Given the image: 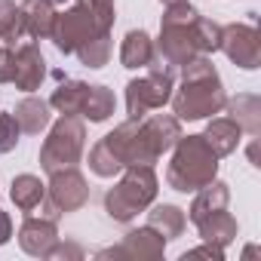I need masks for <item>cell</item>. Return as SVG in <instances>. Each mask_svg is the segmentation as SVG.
I'll use <instances>...</instances> for the list:
<instances>
[{
    "label": "cell",
    "mask_w": 261,
    "mask_h": 261,
    "mask_svg": "<svg viewBox=\"0 0 261 261\" xmlns=\"http://www.w3.org/2000/svg\"><path fill=\"white\" fill-rule=\"evenodd\" d=\"M181 139V120L169 114H151L142 120H126L114 133H108L101 142L117 157V163L126 166H154L172 145Z\"/></svg>",
    "instance_id": "obj_1"
},
{
    "label": "cell",
    "mask_w": 261,
    "mask_h": 261,
    "mask_svg": "<svg viewBox=\"0 0 261 261\" xmlns=\"http://www.w3.org/2000/svg\"><path fill=\"white\" fill-rule=\"evenodd\" d=\"M221 46V25L200 16L188 0L166 7V16L160 22V59L169 68L188 65L197 56H209Z\"/></svg>",
    "instance_id": "obj_2"
},
{
    "label": "cell",
    "mask_w": 261,
    "mask_h": 261,
    "mask_svg": "<svg viewBox=\"0 0 261 261\" xmlns=\"http://www.w3.org/2000/svg\"><path fill=\"white\" fill-rule=\"evenodd\" d=\"M181 68H185L181 86L169 98L172 101V114L178 120H203V117L218 114L227 105V95H224L221 77L212 68V62L206 56H197L194 62L181 65Z\"/></svg>",
    "instance_id": "obj_3"
},
{
    "label": "cell",
    "mask_w": 261,
    "mask_h": 261,
    "mask_svg": "<svg viewBox=\"0 0 261 261\" xmlns=\"http://www.w3.org/2000/svg\"><path fill=\"white\" fill-rule=\"evenodd\" d=\"M172 160L166 169V181L172 191L194 194L203 185H209L218 172V154L209 148L203 136H181L172 145Z\"/></svg>",
    "instance_id": "obj_4"
},
{
    "label": "cell",
    "mask_w": 261,
    "mask_h": 261,
    "mask_svg": "<svg viewBox=\"0 0 261 261\" xmlns=\"http://www.w3.org/2000/svg\"><path fill=\"white\" fill-rule=\"evenodd\" d=\"M157 200L154 166H126V175L105 194V212L114 221H133Z\"/></svg>",
    "instance_id": "obj_5"
},
{
    "label": "cell",
    "mask_w": 261,
    "mask_h": 261,
    "mask_svg": "<svg viewBox=\"0 0 261 261\" xmlns=\"http://www.w3.org/2000/svg\"><path fill=\"white\" fill-rule=\"evenodd\" d=\"M172 89H175L172 68L163 59L160 62L154 59L148 65V74L145 77L129 80V86H126V114H129V120H142L151 111L163 108L172 98Z\"/></svg>",
    "instance_id": "obj_6"
},
{
    "label": "cell",
    "mask_w": 261,
    "mask_h": 261,
    "mask_svg": "<svg viewBox=\"0 0 261 261\" xmlns=\"http://www.w3.org/2000/svg\"><path fill=\"white\" fill-rule=\"evenodd\" d=\"M83 148H86V126L80 123V117L62 114L53 123L49 136H46V142L40 148V166L46 172L77 166V160L83 157Z\"/></svg>",
    "instance_id": "obj_7"
},
{
    "label": "cell",
    "mask_w": 261,
    "mask_h": 261,
    "mask_svg": "<svg viewBox=\"0 0 261 261\" xmlns=\"http://www.w3.org/2000/svg\"><path fill=\"white\" fill-rule=\"evenodd\" d=\"M98 34H108V28H101L80 4H74L71 10H65V13H56V19H53V28H49V40L56 43V49L59 53H77L83 43H89L92 37H98Z\"/></svg>",
    "instance_id": "obj_8"
},
{
    "label": "cell",
    "mask_w": 261,
    "mask_h": 261,
    "mask_svg": "<svg viewBox=\"0 0 261 261\" xmlns=\"http://www.w3.org/2000/svg\"><path fill=\"white\" fill-rule=\"evenodd\" d=\"M86 200H89V185L74 166L49 172V185H46V197H43L46 212H49L46 218H59L62 212H77L86 206Z\"/></svg>",
    "instance_id": "obj_9"
},
{
    "label": "cell",
    "mask_w": 261,
    "mask_h": 261,
    "mask_svg": "<svg viewBox=\"0 0 261 261\" xmlns=\"http://www.w3.org/2000/svg\"><path fill=\"white\" fill-rule=\"evenodd\" d=\"M227 53V59L246 71H255L258 62H261V40H258V31L252 25H227L221 28V46Z\"/></svg>",
    "instance_id": "obj_10"
},
{
    "label": "cell",
    "mask_w": 261,
    "mask_h": 261,
    "mask_svg": "<svg viewBox=\"0 0 261 261\" xmlns=\"http://www.w3.org/2000/svg\"><path fill=\"white\" fill-rule=\"evenodd\" d=\"M163 249H166V240H163L151 224H145V227H139V230H129L117 249H108V252H101V255H126V258L151 261V258H163Z\"/></svg>",
    "instance_id": "obj_11"
},
{
    "label": "cell",
    "mask_w": 261,
    "mask_h": 261,
    "mask_svg": "<svg viewBox=\"0 0 261 261\" xmlns=\"http://www.w3.org/2000/svg\"><path fill=\"white\" fill-rule=\"evenodd\" d=\"M43 77H46L43 53H40L34 43L19 46V49H16V68H13V83H16V89L34 92V89H40Z\"/></svg>",
    "instance_id": "obj_12"
},
{
    "label": "cell",
    "mask_w": 261,
    "mask_h": 261,
    "mask_svg": "<svg viewBox=\"0 0 261 261\" xmlns=\"http://www.w3.org/2000/svg\"><path fill=\"white\" fill-rule=\"evenodd\" d=\"M56 243H59L56 218H25V224L19 227V246L34 258H46V252Z\"/></svg>",
    "instance_id": "obj_13"
},
{
    "label": "cell",
    "mask_w": 261,
    "mask_h": 261,
    "mask_svg": "<svg viewBox=\"0 0 261 261\" xmlns=\"http://www.w3.org/2000/svg\"><path fill=\"white\" fill-rule=\"evenodd\" d=\"M19 16H22V34L25 37H31V40L49 37L53 19H56V10H53L49 0H25L19 7Z\"/></svg>",
    "instance_id": "obj_14"
},
{
    "label": "cell",
    "mask_w": 261,
    "mask_h": 261,
    "mask_svg": "<svg viewBox=\"0 0 261 261\" xmlns=\"http://www.w3.org/2000/svg\"><path fill=\"white\" fill-rule=\"evenodd\" d=\"M157 59V46L154 40L148 37V31H129L123 37V46H120V62L123 68H148L151 62Z\"/></svg>",
    "instance_id": "obj_15"
},
{
    "label": "cell",
    "mask_w": 261,
    "mask_h": 261,
    "mask_svg": "<svg viewBox=\"0 0 261 261\" xmlns=\"http://www.w3.org/2000/svg\"><path fill=\"white\" fill-rule=\"evenodd\" d=\"M203 139L209 142V148H212L218 157H227V154L237 151V145H240V139H243V129H240V123L230 120V117H215V120L206 126Z\"/></svg>",
    "instance_id": "obj_16"
},
{
    "label": "cell",
    "mask_w": 261,
    "mask_h": 261,
    "mask_svg": "<svg viewBox=\"0 0 261 261\" xmlns=\"http://www.w3.org/2000/svg\"><path fill=\"white\" fill-rule=\"evenodd\" d=\"M227 200H230V191H227V185L224 181H209V185H203L200 191H197V197H194V203H191V221L197 224L200 218H206V215H212V212H221V209H227Z\"/></svg>",
    "instance_id": "obj_17"
},
{
    "label": "cell",
    "mask_w": 261,
    "mask_h": 261,
    "mask_svg": "<svg viewBox=\"0 0 261 261\" xmlns=\"http://www.w3.org/2000/svg\"><path fill=\"white\" fill-rule=\"evenodd\" d=\"M13 117H16V123H19L22 133L37 136V133H43V129L49 126V101H43L37 95H28V98H22L16 105Z\"/></svg>",
    "instance_id": "obj_18"
},
{
    "label": "cell",
    "mask_w": 261,
    "mask_h": 261,
    "mask_svg": "<svg viewBox=\"0 0 261 261\" xmlns=\"http://www.w3.org/2000/svg\"><path fill=\"white\" fill-rule=\"evenodd\" d=\"M197 230H200V237H203L206 243L224 249V246L233 243V237H237V221H233V215H230L227 209H221V212H212V215L200 218V221H197Z\"/></svg>",
    "instance_id": "obj_19"
},
{
    "label": "cell",
    "mask_w": 261,
    "mask_h": 261,
    "mask_svg": "<svg viewBox=\"0 0 261 261\" xmlns=\"http://www.w3.org/2000/svg\"><path fill=\"white\" fill-rule=\"evenodd\" d=\"M86 92H89V83H83V80H65L53 92L49 108H56L59 114H68V117H80L83 101H86Z\"/></svg>",
    "instance_id": "obj_20"
},
{
    "label": "cell",
    "mask_w": 261,
    "mask_h": 261,
    "mask_svg": "<svg viewBox=\"0 0 261 261\" xmlns=\"http://www.w3.org/2000/svg\"><path fill=\"white\" fill-rule=\"evenodd\" d=\"M13 203L22 209V212H34L40 203H43V197H46V185L37 178V175H16L13 178Z\"/></svg>",
    "instance_id": "obj_21"
},
{
    "label": "cell",
    "mask_w": 261,
    "mask_h": 261,
    "mask_svg": "<svg viewBox=\"0 0 261 261\" xmlns=\"http://www.w3.org/2000/svg\"><path fill=\"white\" fill-rule=\"evenodd\" d=\"M148 224H151L163 240H175V237H181L188 218H185V212H181L178 206L163 203V206H154V209L148 212Z\"/></svg>",
    "instance_id": "obj_22"
},
{
    "label": "cell",
    "mask_w": 261,
    "mask_h": 261,
    "mask_svg": "<svg viewBox=\"0 0 261 261\" xmlns=\"http://www.w3.org/2000/svg\"><path fill=\"white\" fill-rule=\"evenodd\" d=\"M230 120L240 123L243 133L258 136V129H261V98L258 95H237L230 101Z\"/></svg>",
    "instance_id": "obj_23"
},
{
    "label": "cell",
    "mask_w": 261,
    "mask_h": 261,
    "mask_svg": "<svg viewBox=\"0 0 261 261\" xmlns=\"http://www.w3.org/2000/svg\"><path fill=\"white\" fill-rule=\"evenodd\" d=\"M114 105H117V101H114V92H111L108 86H89L80 117H86L89 123H105V120L114 114Z\"/></svg>",
    "instance_id": "obj_24"
},
{
    "label": "cell",
    "mask_w": 261,
    "mask_h": 261,
    "mask_svg": "<svg viewBox=\"0 0 261 261\" xmlns=\"http://www.w3.org/2000/svg\"><path fill=\"white\" fill-rule=\"evenodd\" d=\"M74 56H77L86 68H105V65H108V59H111V31H108V34L92 37V40H89V43H83Z\"/></svg>",
    "instance_id": "obj_25"
},
{
    "label": "cell",
    "mask_w": 261,
    "mask_h": 261,
    "mask_svg": "<svg viewBox=\"0 0 261 261\" xmlns=\"http://www.w3.org/2000/svg\"><path fill=\"white\" fill-rule=\"evenodd\" d=\"M22 16H19V7L13 0H0V40L4 43H16L22 40Z\"/></svg>",
    "instance_id": "obj_26"
},
{
    "label": "cell",
    "mask_w": 261,
    "mask_h": 261,
    "mask_svg": "<svg viewBox=\"0 0 261 261\" xmlns=\"http://www.w3.org/2000/svg\"><path fill=\"white\" fill-rule=\"evenodd\" d=\"M89 169L98 175V178H114L117 172H123V166L117 163V157L105 148V142L98 139V145L89 151Z\"/></svg>",
    "instance_id": "obj_27"
},
{
    "label": "cell",
    "mask_w": 261,
    "mask_h": 261,
    "mask_svg": "<svg viewBox=\"0 0 261 261\" xmlns=\"http://www.w3.org/2000/svg\"><path fill=\"white\" fill-rule=\"evenodd\" d=\"M74 4H80L101 28L111 31V25H114V0H74Z\"/></svg>",
    "instance_id": "obj_28"
},
{
    "label": "cell",
    "mask_w": 261,
    "mask_h": 261,
    "mask_svg": "<svg viewBox=\"0 0 261 261\" xmlns=\"http://www.w3.org/2000/svg\"><path fill=\"white\" fill-rule=\"evenodd\" d=\"M19 136H22V129H19L16 117L13 114H0V154H10L19 145Z\"/></svg>",
    "instance_id": "obj_29"
},
{
    "label": "cell",
    "mask_w": 261,
    "mask_h": 261,
    "mask_svg": "<svg viewBox=\"0 0 261 261\" xmlns=\"http://www.w3.org/2000/svg\"><path fill=\"white\" fill-rule=\"evenodd\" d=\"M13 68H16V49L4 43L0 46V83H13Z\"/></svg>",
    "instance_id": "obj_30"
},
{
    "label": "cell",
    "mask_w": 261,
    "mask_h": 261,
    "mask_svg": "<svg viewBox=\"0 0 261 261\" xmlns=\"http://www.w3.org/2000/svg\"><path fill=\"white\" fill-rule=\"evenodd\" d=\"M181 258H212V261H221V258H224V249H221V246H212V243H206V246H200V249H191V252H185Z\"/></svg>",
    "instance_id": "obj_31"
},
{
    "label": "cell",
    "mask_w": 261,
    "mask_h": 261,
    "mask_svg": "<svg viewBox=\"0 0 261 261\" xmlns=\"http://www.w3.org/2000/svg\"><path fill=\"white\" fill-rule=\"evenodd\" d=\"M10 237H13V221H10V215L4 209H0V246H4Z\"/></svg>",
    "instance_id": "obj_32"
},
{
    "label": "cell",
    "mask_w": 261,
    "mask_h": 261,
    "mask_svg": "<svg viewBox=\"0 0 261 261\" xmlns=\"http://www.w3.org/2000/svg\"><path fill=\"white\" fill-rule=\"evenodd\" d=\"M160 4H166V7H172V4H181V0H160Z\"/></svg>",
    "instance_id": "obj_33"
},
{
    "label": "cell",
    "mask_w": 261,
    "mask_h": 261,
    "mask_svg": "<svg viewBox=\"0 0 261 261\" xmlns=\"http://www.w3.org/2000/svg\"><path fill=\"white\" fill-rule=\"evenodd\" d=\"M49 4H53V7H59V4H68V0H49Z\"/></svg>",
    "instance_id": "obj_34"
}]
</instances>
